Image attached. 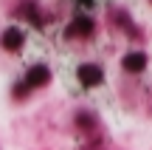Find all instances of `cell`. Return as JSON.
I'll return each instance as SVG.
<instances>
[{"instance_id": "cell-1", "label": "cell", "mask_w": 152, "mask_h": 150, "mask_svg": "<svg viewBox=\"0 0 152 150\" xmlns=\"http://www.w3.org/2000/svg\"><path fill=\"white\" fill-rule=\"evenodd\" d=\"M104 79L102 68L93 65V62H87V65H79V82L85 85V88H93V85H99Z\"/></svg>"}, {"instance_id": "cell-2", "label": "cell", "mask_w": 152, "mask_h": 150, "mask_svg": "<svg viewBox=\"0 0 152 150\" xmlns=\"http://www.w3.org/2000/svg\"><path fill=\"white\" fill-rule=\"evenodd\" d=\"M51 79V71L45 65H34V68H28V74H26V88H39V85H45Z\"/></svg>"}, {"instance_id": "cell-3", "label": "cell", "mask_w": 152, "mask_h": 150, "mask_svg": "<svg viewBox=\"0 0 152 150\" xmlns=\"http://www.w3.org/2000/svg\"><path fill=\"white\" fill-rule=\"evenodd\" d=\"M121 65H124V71H130V74H141L144 68H147V54L132 51V54H127L124 60H121Z\"/></svg>"}, {"instance_id": "cell-4", "label": "cell", "mask_w": 152, "mask_h": 150, "mask_svg": "<svg viewBox=\"0 0 152 150\" xmlns=\"http://www.w3.org/2000/svg\"><path fill=\"white\" fill-rule=\"evenodd\" d=\"M0 43H3V48H6V51H20V45H23V31H20L17 26L6 28L3 37H0Z\"/></svg>"}, {"instance_id": "cell-5", "label": "cell", "mask_w": 152, "mask_h": 150, "mask_svg": "<svg viewBox=\"0 0 152 150\" xmlns=\"http://www.w3.org/2000/svg\"><path fill=\"white\" fill-rule=\"evenodd\" d=\"M90 31H93V23L87 20V17H76V20H73V28L68 34H82V37H85V34H90Z\"/></svg>"}, {"instance_id": "cell-6", "label": "cell", "mask_w": 152, "mask_h": 150, "mask_svg": "<svg viewBox=\"0 0 152 150\" xmlns=\"http://www.w3.org/2000/svg\"><path fill=\"white\" fill-rule=\"evenodd\" d=\"M79 3H82V6H93V0H79Z\"/></svg>"}]
</instances>
